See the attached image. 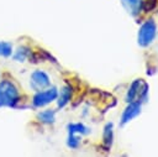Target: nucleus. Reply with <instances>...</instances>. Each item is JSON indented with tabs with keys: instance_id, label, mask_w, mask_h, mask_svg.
<instances>
[{
	"instance_id": "f257e3e1",
	"label": "nucleus",
	"mask_w": 158,
	"mask_h": 157,
	"mask_svg": "<svg viewBox=\"0 0 158 157\" xmlns=\"http://www.w3.org/2000/svg\"><path fill=\"white\" fill-rule=\"evenodd\" d=\"M20 93L17 87L11 80H1L0 82V108L9 106L14 108L19 103Z\"/></svg>"
},
{
	"instance_id": "f03ea898",
	"label": "nucleus",
	"mask_w": 158,
	"mask_h": 157,
	"mask_svg": "<svg viewBox=\"0 0 158 157\" xmlns=\"http://www.w3.org/2000/svg\"><path fill=\"white\" fill-rule=\"evenodd\" d=\"M157 37V23L153 19L146 20L138 28L137 33V43L139 47H148L153 43Z\"/></svg>"
},
{
	"instance_id": "7ed1b4c3",
	"label": "nucleus",
	"mask_w": 158,
	"mask_h": 157,
	"mask_svg": "<svg viewBox=\"0 0 158 157\" xmlns=\"http://www.w3.org/2000/svg\"><path fill=\"white\" fill-rule=\"evenodd\" d=\"M57 95H58V88L54 85H49L43 90L36 91V94L32 98V105L35 108H43L51 104L52 101H54L57 99Z\"/></svg>"
},
{
	"instance_id": "20e7f679",
	"label": "nucleus",
	"mask_w": 158,
	"mask_h": 157,
	"mask_svg": "<svg viewBox=\"0 0 158 157\" xmlns=\"http://www.w3.org/2000/svg\"><path fill=\"white\" fill-rule=\"evenodd\" d=\"M51 85V78L49 75L41 69H36L30 75V88L36 93L40 90H43Z\"/></svg>"
},
{
	"instance_id": "39448f33",
	"label": "nucleus",
	"mask_w": 158,
	"mask_h": 157,
	"mask_svg": "<svg viewBox=\"0 0 158 157\" xmlns=\"http://www.w3.org/2000/svg\"><path fill=\"white\" fill-rule=\"evenodd\" d=\"M141 109H142V103L138 100L127 103V106L122 111V115L120 119V126H125L127 122H130L135 117H137L141 114Z\"/></svg>"
},
{
	"instance_id": "423d86ee",
	"label": "nucleus",
	"mask_w": 158,
	"mask_h": 157,
	"mask_svg": "<svg viewBox=\"0 0 158 157\" xmlns=\"http://www.w3.org/2000/svg\"><path fill=\"white\" fill-rule=\"evenodd\" d=\"M72 88L69 85H64L60 88V90H58V95H57V106L59 109H63L72 99Z\"/></svg>"
},
{
	"instance_id": "0eeeda50",
	"label": "nucleus",
	"mask_w": 158,
	"mask_h": 157,
	"mask_svg": "<svg viewBox=\"0 0 158 157\" xmlns=\"http://www.w3.org/2000/svg\"><path fill=\"white\" fill-rule=\"evenodd\" d=\"M142 82H143V79H135L131 83V85H130V88H128V90H127V93L125 95V101L126 103H131V101L137 100Z\"/></svg>"
},
{
	"instance_id": "6e6552de",
	"label": "nucleus",
	"mask_w": 158,
	"mask_h": 157,
	"mask_svg": "<svg viewBox=\"0 0 158 157\" xmlns=\"http://www.w3.org/2000/svg\"><path fill=\"white\" fill-rule=\"evenodd\" d=\"M122 6L131 16H137L142 11V0H121Z\"/></svg>"
},
{
	"instance_id": "1a4fd4ad",
	"label": "nucleus",
	"mask_w": 158,
	"mask_h": 157,
	"mask_svg": "<svg viewBox=\"0 0 158 157\" xmlns=\"http://www.w3.org/2000/svg\"><path fill=\"white\" fill-rule=\"evenodd\" d=\"M102 142L106 150H110L112 142H114V124L112 122H107L104 126L102 130Z\"/></svg>"
},
{
	"instance_id": "9d476101",
	"label": "nucleus",
	"mask_w": 158,
	"mask_h": 157,
	"mask_svg": "<svg viewBox=\"0 0 158 157\" xmlns=\"http://www.w3.org/2000/svg\"><path fill=\"white\" fill-rule=\"evenodd\" d=\"M67 130H68V132H75L80 136L88 135L90 132V129L88 126H85L83 122H70L67 125Z\"/></svg>"
},
{
	"instance_id": "9b49d317",
	"label": "nucleus",
	"mask_w": 158,
	"mask_h": 157,
	"mask_svg": "<svg viewBox=\"0 0 158 157\" xmlns=\"http://www.w3.org/2000/svg\"><path fill=\"white\" fill-rule=\"evenodd\" d=\"M37 119L43 124H53L56 121V110L47 109L37 114Z\"/></svg>"
},
{
	"instance_id": "f8f14e48",
	"label": "nucleus",
	"mask_w": 158,
	"mask_h": 157,
	"mask_svg": "<svg viewBox=\"0 0 158 157\" xmlns=\"http://www.w3.org/2000/svg\"><path fill=\"white\" fill-rule=\"evenodd\" d=\"M30 53H31V51H30V48L28 47H26V46H20L15 52H12V59L15 61V62H25L27 58H28V56H30Z\"/></svg>"
},
{
	"instance_id": "ddd939ff",
	"label": "nucleus",
	"mask_w": 158,
	"mask_h": 157,
	"mask_svg": "<svg viewBox=\"0 0 158 157\" xmlns=\"http://www.w3.org/2000/svg\"><path fill=\"white\" fill-rule=\"evenodd\" d=\"M80 145V135L75 134V132H68V137H67V146L69 148H78Z\"/></svg>"
},
{
	"instance_id": "4468645a",
	"label": "nucleus",
	"mask_w": 158,
	"mask_h": 157,
	"mask_svg": "<svg viewBox=\"0 0 158 157\" xmlns=\"http://www.w3.org/2000/svg\"><path fill=\"white\" fill-rule=\"evenodd\" d=\"M12 52H14V48H12V45L10 42L0 41V57L9 58L12 56Z\"/></svg>"
},
{
	"instance_id": "2eb2a0df",
	"label": "nucleus",
	"mask_w": 158,
	"mask_h": 157,
	"mask_svg": "<svg viewBox=\"0 0 158 157\" xmlns=\"http://www.w3.org/2000/svg\"><path fill=\"white\" fill-rule=\"evenodd\" d=\"M158 1L157 0H146V1H142V10L143 11H152L156 6H157Z\"/></svg>"
},
{
	"instance_id": "dca6fc26",
	"label": "nucleus",
	"mask_w": 158,
	"mask_h": 157,
	"mask_svg": "<svg viewBox=\"0 0 158 157\" xmlns=\"http://www.w3.org/2000/svg\"><path fill=\"white\" fill-rule=\"evenodd\" d=\"M157 37H158V31H157Z\"/></svg>"
}]
</instances>
